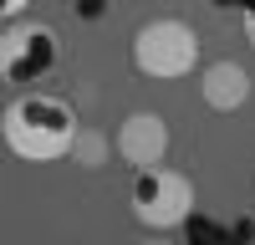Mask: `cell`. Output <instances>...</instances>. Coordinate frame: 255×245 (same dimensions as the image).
Wrapping results in <instances>:
<instances>
[{"instance_id":"10","label":"cell","mask_w":255,"mask_h":245,"mask_svg":"<svg viewBox=\"0 0 255 245\" xmlns=\"http://www.w3.org/2000/svg\"><path fill=\"white\" fill-rule=\"evenodd\" d=\"M250 194H255V179H250Z\"/></svg>"},{"instance_id":"3","label":"cell","mask_w":255,"mask_h":245,"mask_svg":"<svg viewBox=\"0 0 255 245\" xmlns=\"http://www.w3.org/2000/svg\"><path fill=\"white\" fill-rule=\"evenodd\" d=\"M128 210L143 225L148 235H168L194 215V179L168 169V163H148V169H133V184H128Z\"/></svg>"},{"instance_id":"2","label":"cell","mask_w":255,"mask_h":245,"mask_svg":"<svg viewBox=\"0 0 255 245\" xmlns=\"http://www.w3.org/2000/svg\"><path fill=\"white\" fill-rule=\"evenodd\" d=\"M199 31L184 15H153L133 31V72L148 82H184L199 72Z\"/></svg>"},{"instance_id":"1","label":"cell","mask_w":255,"mask_h":245,"mask_svg":"<svg viewBox=\"0 0 255 245\" xmlns=\"http://www.w3.org/2000/svg\"><path fill=\"white\" fill-rule=\"evenodd\" d=\"M82 133L77 122V108L67 97L56 92H41V87H26L5 102V113H0V138H5V148L26 163H56L72 153V143Z\"/></svg>"},{"instance_id":"4","label":"cell","mask_w":255,"mask_h":245,"mask_svg":"<svg viewBox=\"0 0 255 245\" xmlns=\"http://www.w3.org/2000/svg\"><path fill=\"white\" fill-rule=\"evenodd\" d=\"M56 61H61V41L46 20H31V15L5 20V31H0V82H15L26 92L56 72Z\"/></svg>"},{"instance_id":"7","label":"cell","mask_w":255,"mask_h":245,"mask_svg":"<svg viewBox=\"0 0 255 245\" xmlns=\"http://www.w3.org/2000/svg\"><path fill=\"white\" fill-rule=\"evenodd\" d=\"M31 10V0H0V20H15V15H26Z\"/></svg>"},{"instance_id":"9","label":"cell","mask_w":255,"mask_h":245,"mask_svg":"<svg viewBox=\"0 0 255 245\" xmlns=\"http://www.w3.org/2000/svg\"><path fill=\"white\" fill-rule=\"evenodd\" d=\"M148 245H168V240H158V235H153V240H148Z\"/></svg>"},{"instance_id":"8","label":"cell","mask_w":255,"mask_h":245,"mask_svg":"<svg viewBox=\"0 0 255 245\" xmlns=\"http://www.w3.org/2000/svg\"><path fill=\"white\" fill-rule=\"evenodd\" d=\"M245 36H250V46H255V0H245Z\"/></svg>"},{"instance_id":"5","label":"cell","mask_w":255,"mask_h":245,"mask_svg":"<svg viewBox=\"0 0 255 245\" xmlns=\"http://www.w3.org/2000/svg\"><path fill=\"white\" fill-rule=\"evenodd\" d=\"M113 148H118V158L128 163V169H148V163H163V158H168V122H163V113H148V108L128 113V118L118 122Z\"/></svg>"},{"instance_id":"6","label":"cell","mask_w":255,"mask_h":245,"mask_svg":"<svg viewBox=\"0 0 255 245\" xmlns=\"http://www.w3.org/2000/svg\"><path fill=\"white\" fill-rule=\"evenodd\" d=\"M199 97L209 113H240L245 102L255 97V77L245 61H209V67H199Z\"/></svg>"}]
</instances>
